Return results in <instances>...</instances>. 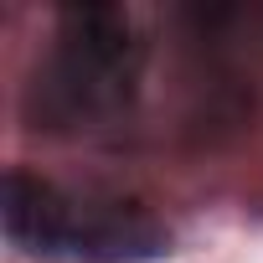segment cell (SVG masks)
<instances>
[{"instance_id": "6da1fadb", "label": "cell", "mask_w": 263, "mask_h": 263, "mask_svg": "<svg viewBox=\"0 0 263 263\" xmlns=\"http://www.w3.org/2000/svg\"><path fill=\"white\" fill-rule=\"evenodd\" d=\"M6 242L31 263H160L171 258V232L135 201L103 191L57 186L21 165L0 186Z\"/></svg>"}, {"instance_id": "7a4b0ae2", "label": "cell", "mask_w": 263, "mask_h": 263, "mask_svg": "<svg viewBox=\"0 0 263 263\" xmlns=\"http://www.w3.org/2000/svg\"><path fill=\"white\" fill-rule=\"evenodd\" d=\"M145 72V42L119 6H67L31 78V129H98L129 108Z\"/></svg>"}]
</instances>
